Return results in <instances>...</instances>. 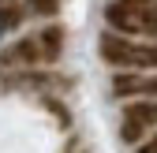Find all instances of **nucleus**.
Listing matches in <instances>:
<instances>
[{
    "instance_id": "3",
    "label": "nucleus",
    "mask_w": 157,
    "mask_h": 153,
    "mask_svg": "<svg viewBox=\"0 0 157 153\" xmlns=\"http://www.w3.org/2000/svg\"><path fill=\"white\" fill-rule=\"evenodd\" d=\"M157 127V101H135L124 108V120H120V138L124 142H139L146 131Z\"/></svg>"
},
{
    "instance_id": "7",
    "label": "nucleus",
    "mask_w": 157,
    "mask_h": 153,
    "mask_svg": "<svg viewBox=\"0 0 157 153\" xmlns=\"http://www.w3.org/2000/svg\"><path fill=\"white\" fill-rule=\"evenodd\" d=\"M139 153H157V138H150L146 146H139Z\"/></svg>"
},
{
    "instance_id": "6",
    "label": "nucleus",
    "mask_w": 157,
    "mask_h": 153,
    "mask_svg": "<svg viewBox=\"0 0 157 153\" xmlns=\"http://www.w3.org/2000/svg\"><path fill=\"white\" fill-rule=\"evenodd\" d=\"M26 4H30V11H37V15H56L60 0H26Z\"/></svg>"
},
{
    "instance_id": "2",
    "label": "nucleus",
    "mask_w": 157,
    "mask_h": 153,
    "mask_svg": "<svg viewBox=\"0 0 157 153\" xmlns=\"http://www.w3.org/2000/svg\"><path fill=\"white\" fill-rule=\"evenodd\" d=\"M97 49H101V60L112 67H157V45H142V41H131V37H120V34H105Z\"/></svg>"
},
{
    "instance_id": "4",
    "label": "nucleus",
    "mask_w": 157,
    "mask_h": 153,
    "mask_svg": "<svg viewBox=\"0 0 157 153\" xmlns=\"http://www.w3.org/2000/svg\"><path fill=\"white\" fill-rule=\"evenodd\" d=\"M34 64H49L45 49H41V34L19 37L15 45H8L4 52H0V67H34Z\"/></svg>"
},
{
    "instance_id": "1",
    "label": "nucleus",
    "mask_w": 157,
    "mask_h": 153,
    "mask_svg": "<svg viewBox=\"0 0 157 153\" xmlns=\"http://www.w3.org/2000/svg\"><path fill=\"white\" fill-rule=\"evenodd\" d=\"M105 19L120 34L157 37V0H112L105 8Z\"/></svg>"
},
{
    "instance_id": "5",
    "label": "nucleus",
    "mask_w": 157,
    "mask_h": 153,
    "mask_svg": "<svg viewBox=\"0 0 157 153\" xmlns=\"http://www.w3.org/2000/svg\"><path fill=\"white\" fill-rule=\"evenodd\" d=\"M112 93H120V97H127V93H153L157 97V75H116Z\"/></svg>"
}]
</instances>
